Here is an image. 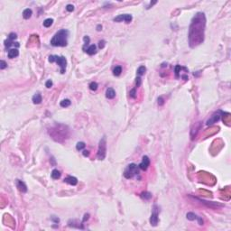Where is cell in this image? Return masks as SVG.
Segmentation results:
<instances>
[{"label": "cell", "mask_w": 231, "mask_h": 231, "mask_svg": "<svg viewBox=\"0 0 231 231\" xmlns=\"http://www.w3.org/2000/svg\"><path fill=\"white\" fill-rule=\"evenodd\" d=\"M129 94H130V97H131L135 98V97H136V89H132L130 90V92H129Z\"/></svg>", "instance_id": "cell-30"}, {"label": "cell", "mask_w": 231, "mask_h": 231, "mask_svg": "<svg viewBox=\"0 0 231 231\" xmlns=\"http://www.w3.org/2000/svg\"><path fill=\"white\" fill-rule=\"evenodd\" d=\"M85 52H86L88 54H89V55H93V54H95V53H97V47H96L95 44H91L87 48Z\"/></svg>", "instance_id": "cell-15"}, {"label": "cell", "mask_w": 231, "mask_h": 231, "mask_svg": "<svg viewBox=\"0 0 231 231\" xmlns=\"http://www.w3.org/2000/svg\"><path fill=\"white\" fill-rule=\"evenodd\" d=\"M181 69H182V67H181L180 65H177L175 67V74L177 78L179 77V72H180V70H181Z\"/></svg>", "instance_id": "cell-32"}, {"label": "cell", "mask_w": 231, "mask_h": 231, "mask_svg": "<svg viewBox=\"0 0 231 231\" xmlns=\"http://www.w3.org/2000/svg\"><path fill=\"white\" fill-rule=\"evenodd\" d=\"M53 19H52V18H47V19H45L44 21H43V26L46 28L50 27L51 25H53Z\"/></svg>", "instance_id": "cell-24"}, {"label": "cell", "mask_w": 231, "mask_h": 231, "mask_svg": "<svg viewBox=\"0 0 231 231\" xmlns=\"http://www.w3.org/2000/svg\"><path fill=\"white\" fill-rule=\"evenodd\" d=\"M122 73V67L121 66H116L113 70V74L114 76H119Z\"/></svg>", "instance_id": "cell-20"}, {"label": "cell", "mask_w": 231, "mask_h": 231, "mask_svg": "<svg viewBox=\"0 0 231 231\" xmlns=\"http://www.w3.org/2000/svg\"><path fill=\"white\" fill-rule=\"evenodd\" d=\"M145 71H146V68H145V66L142 65V66H140V67L137 69V75L139 76V77L140 76H143L145 73Z\"/></svg>", "instance_id": "cell-21"}, {"label": "cell", "mask_w": 231, "mask_h": 231, "mask_svg": "<svg viewBox=\"0 0 231 231\" xmlns=\"http://www.w3.org/2000/svg\"><path fill=\"white\" fill-rule=\"evenodd\" d=\"M64 182H66V183L70 184V185H76V184L78 183V179L76 178V177H73V176H67L66 178L64 179Z\"/></svg>", "instance_id": "cell-10"}, {"label": "cell", "mask_w": 231, "mask_h": 231, "mask_svg": "<svg viewBox=\"0 0 231 231\" xmlns=\"http://www.w3.org/2000/svg\"><path fill=\"white\" fill-rule=\"evenodd\" d=\"M83 40H84L83 51H85V49H86V46H87V45H89V36H85L83 38Z\"/></svg>", "instance_id": "cell-27"}, {"label": "cell", "mask_w": 231, "mask_h": 231, "mask_svg": "<svg viewBox=\"0 0 231 231\" xmlns=\"http://www.w3.org/2000/svg\"><path fill=\"white\" fill-rule=\"evenodd\" d=\"M198 221H199V224L200 225H203V220H202V218H201V217H198Z\"/></svg>", "instance_id": "cell-38"}, {"label": "cell", "mask_w": 231, "mask_h": 231, "mask_svg": "<svg viewBox=\"0 0 231 231\" xmlns=\"http://www.w3.org/2000/svg\"><path fill=\"white\" fill-rule=\"evenodd\" d=\"M82 154H83L85 157H87V156L89 155V151L88 150H83V152H82Z\"/></svg>", "instance_id": "cell-37"}, {"label": "cell", "mask_w": 231, "mask_h": 231, "mask_svg": "<svg viewBox=\"0 0 231 231\" xmlns=\"http://www.w3.org/2000/svg\"><path fill=\"white\" fill-rule=\"evenodd\" d=\"M12 45H15L16 47H19V46H20L19 42H14V41H11V40H9V39H7V40H6V41H5V46H6V49H9V48L11 47Z\"/></svg>", "instance_id": "cell-16"}, {"label": "cell", "mask_w": 231, "mask_h": 231, "mask_svg": "<svg viewBox=\"0 0 231 231\" xmlns=\"http://www.w3.org/2000/svg\"><path fill=\"white\" fill-rule=\"evenodd\" d=\"M104 46H105V41H99V42H98V47H99V49H102V48H104Z\"/></svg>", "instance_id": "cell-36"}, {"label": "cell", "mask_w": 231, "mask_h": 231, "mask_svg": "<svg viewBox=\"0 0 231 231\" xmlns=\"http://www.w3.org/2000/svg\"><path fill=\"white\" fill-rule=\"evenodd\" d=\"M149 165H150V159H149V157H148L147 155L143 156L142 162H141L140 164L138 165L139 169H141V170H143V171H145V170H147V168L149 167Z\"/></svg>", "instance_id": "cell-9"}, {"label": "cell", "mask_w": 231, "mask_h": 231, "mask_svg": "<svg viewBox=\"0 0 231 231\" xmlns=\"http://www.w3.org/2000/svg\"><path fill=\"white\" fill-rule=\"evenodd\" d=\"M18 55H19V51L17 50L16 48H13V49H9L8 50V53H7L8 58H10V59L15 58V57H17Z\"/></svg>", "instance_id": "cell-12"}, {"label": "cell", "mask_w": 231, "mask_h": 231, "mask_svg": "<svg viewBox=\"0 0 231 231\" xmlns=\"http://www.w3.org/2000/svg\"><path fill=\"white\" fill-rule=\"evenodd\" d=\"M68 36H69V31L65 29H61L58 31L54 36L51 40V44L55 47H64L68 44Z\"/></svg>", "instance_id": "cell-2"}, {"label": "cell", "mask_w": 231, "mask_h": 231, "mask_svg": "<svg viewBox=\"0 0 231 231\" xmlns=\"http://www.w3.org/2000/svg\"><path fill=\"white\" fill-rule=\"evenodd\" d=\"M164 104V100H163V98L162 97H158V105L159 106H163Z\"/></svg>", "instance_id": "cell-35"}, {"label": "cell", "mask_w": 231, "mask_h": 231, "mask_svg": "<svg viewBox=\"0 0 231 231\" xmlns=\"http://www.w3.org/2000/svg\"><path fill=\"white\" fill-rule=\"evenodd\" d=\"M140 85H141V78L138 76L136 78V86L138 88V87H140Z\"/></svg>", "instance_id": "cell-34"}, {"label": "cell", "mask_w": 231, "mask_h": 231, "mask_svg": "<svg viewBox=\"0 0 231 231\" xmlns=\"http://www.w3.org/2000/svg\"><path fill=\"white\" fill-rule=\"evenodd\" d=\"M49 61L50 62H56L61 68V73L64 74L66 67H67V60L64 56H57V55H50L49 56Z\"/></svg>", "instance_id": "cell-3"}, {"label": "cell", "mask_w": 231, "mask_h": 231, "mask_svg": "<svg viewBox=\"0 0 231 231\" xmlns=\"http://www.w3.org/2000/svg\"><path fill=\"white\" fill-rule=\"evenodd\" d=\"M205 26H206L205 14L199 12L193 16L189 29V43L191 48L196 47L204 41Z\"/></svg>", "instance_id": "cell-1"}, {"label": "cell", "mask_w": 231, "mask_h": 231, "mask_svg": "<svg viewBox=\"0 0 231 231\" xmlns=\"http://www.w3.org/2000/svg\"><path fill=\"white\" fill-rule=\"evenodd\" d=\"M223 114H224V113H223L221 110H218L217 112L214 113V114L211 116V117L207 121V123H206L207 125H212V124H214V123H217V121L220 119L221 115H223Z\"/></svg>", "instance_id": "cell-7"}, {"label": "cell", "mask_w": 231, "mask_h": 231, "mask_svg": "<svg viewBox=\"0 0 231 231\" xmlns=\"http://www.w3.org/2000/svg\"><path fill=\"white\" fill-rule=\"evenodd\" d=\"M158 212H159L158 207L156 206V205H154V206H153V212H152V215H151V217H150L151 225L153 226V227L157 226V224H158Z\"/></svg>", "instance_id": "cell-6"}, {"label": "cell", "mask_w": 231, "mask_h": 231, "mask_svg": "<svg viewBox=\"0 0 231 231\" xmlns=\"http://www.w3.org/2000/svg\"><path fill=\"white\" fill-rule=\"evenodd\" d=\"M52 219L54 220V222H55V223H59V222H60V219H59V218H57V217H52Z\"/></svg>", "instance_id": "cell-39"}, {"label": "cell", "mask_w": 231, "mask_h": 231, "mask_svg": "<svg viewBox=\"0 0 231 231\" xmlns=\"http://www.w3.org/2000/svg\"><path fill=\"white\" fill-rule=\"evenodd\" d=\"M32 14H33V11H32V9H30V8H26L23 11V17H24L25 19H29V18L32 16Z\"/></svg>", "instance_id": "cell-17"}, {"label": "cell", "mask_w": 231, "mask_h": 231, "mask_svg": "<svg viewBox=\"0 0 231 231\" xmlns=\"http://www.w3.org/2000/svg\"><path fill=\"white\" fill-rule=\"evenodd\" d=\"M45 87L48 88V89L52 88V87H53V81H51V80H48V81H46V83H45Z\"/></svg>", "instance_id": "cell-33"}, {"label": "cell", "mask_w": 231, "mask_h": 231, "mask_svg": "<svg viewBox=\"0 0 231 231\" xmlns=\"http://www.w3.org/2000/svg\"><path fill=\"white\" fill-rule=\"evenodd\" d=\"M186 217H187V218H188L189 220H190V221L197 219L198 218V216L196 214H194L193 212H189V213H187Z\"/></svg>", "instance_id": "cell-23"}, {"label": "cell", "mask_w": 231, "mask_h": 231, "mask_svg": "<svg viewBox=\"0 0 231 231\" xmlns=\"http://www.w3.org/2000/svg\"><path fill=\"white\" fill-rule=\"evenodd\" d=\"M66 10H67L68 12H72L73 10H74V6H73V5H70V4H69V5H67V6H66Z\"/></svg>", "instance_id": "cell-31"}, {"label": "cell", "mask_w": 231, "mask_h": 231, "mask_svg": "<svg viewBox=\"0 0 231 231\" xmlns=\"http://www.w3.org/2000/svg\"><path fill=\"white\" fill-rule=\"evenodd\" d=\"M15 183H16V187L18 188V190H19L21 192L27 191V187H26V185H25V183L24 181H20V180H16Z\"/></svg>", "instance_id": "cell-11"}, {"label": "cell", "mask_w": 231, "mask_h": 231, "mask_svg": "<svg viewBox=\"0 0 231 231\" xmlns=\"http://www.w3.org/2000/svg\"><path fill=\"white\" fill-rule=\"evenodd\" d=\"M89 214H85V216H84L83 220H82V222H84V221H85V220H86V219H88V218H89Z\"/></svg>", "instance_id": "cell-40"}, {"label": "cell", "mask_w": 231, "mask_h": 231, "mask_svg": "<svg viewBox=\"0 0 231 231\" xmlns=\"http://www.w3.org/2000/svg\"><path fill=\"white\" fill-rule=\"evenodd\" d=\"M51 176H52V178H53V180H57V179H59L61 177V173H60V171H58L57 169H54V170H53L52 173H51Z\"/></svg>", "instance_id": "cell-18"}, {"label": "cell", "mask_w": 231, "mask_h": 231, "mask_svg": "<svg viewBox=\"0 0 231 231\" xmlns=\"http://www.w3.org/2000/svg\"><path fill=\"white\" fill-rule=\"evenodd\" d=\"M132 19H133V17H132L131 14H119V15H117V17H115L114 21L115 22H122V21H125L126 24H129V23L132 21Z\"/></svg>", "instance_id": "cell-8"}, {"label": "cell", "mask_w": 231, "mask_h": 231, "mask_svg": "<svg viewBox=\"0 0 231 231\" xmlns=\"http://www.w3.org/2000/svg\"><path fill=\"white\" fill-rule=\"evenodd\" d=\"M107 154V141L106 136H103L99 141L98 150H97V157L98 160H104Z\"/></svg>", "instance_id": "cell-5"}, {"label": "cell", "mask_w": 231, "mask_h": 231, "mask_svg": "<svg viewBox=\"0 0 231 231\" xmlns=\"http://www.w3.org/2000/svg\"><path fill=\"white\" fill-rule=\"evenodd\" d=\"M97 31H100V30H102V25H98L97 26Z\"/></svg>", "instance_id": "cell-41"}, {"label": "cell", "mask_w": 231, "mask_h": 231, "mask_svg": "<svg viewBox=\"0 0 231 231\" xmlns=\"http://www.w3.org/2000/svg\"><path fill=\"white\" fill-rule=\"evenodd\" d=\"M17 38V35L16 34H14V33H10V34H8V39L11 40V41H14Z\"/></svg>", "instance_id": "cell-28"}, {"label": "cell", "mask_w": 231, "mask_h": 231, "mask_svg": "<svg viewBox=\"0 0 231 231\" xmlns=\"http://www.w3.org/2000/svg\"><path fill=\"white\" fill-rule=\"evenodd\" d=\"M70 104H71V102H70V99L66 98V99H63V100H61V103H60V105H61V107H62V108H68V107L70 106Z\"/></svg>", "instance_id": "cell-22"}, {"label": "cell", "mask_w": 231, "mask_h": 231, "mask_svg": "<svg viewBox=\"0 0 231 231\" xmlns=\"http://www.w3.org/2000/svg\"><path fill=\"white\" fill-rule=\"evenodd\" d=\"M33 102H34V104H40L41 102L42 101V95L40 94L39 92H37L36 94L34 95V97H33Z\"/></svg>", "instance_id": "cell-14"}, {"label": "cell", "mask_w": 231, "mask_h": 231, "mask_svg": "<svg viewBox=\"0 0 231 231\" xmlns=\"http://www.w3.org/2000/svg\"><path fill=\"white\" fill-rule=\"evenodd\" d=\"M85 146H86V145H85L84 142H79V143H77V145H76V149L78 151H81L85 148Z\"/></svg>", "instance_id": "cell-25"}, {"label": "cell", "mask_w": 231, "mask_h": 231, "mask_svg": "<svg viewBox=\"0 0 231 231\" xmlns=\"http://www.w3.org/2000/svg\"><path fill=\"white\" fill-rule=\"evenodd\" d=\"M106 97H107V98H109V99H112V98H114V97H116V91H115V90L112 89V88H109V89H107V90H106Z\"/></svg>", "instance_id": "cell-13"}, {"label": "cell", "mask_w": 231, "mask_h": 231, "mask_svg": "<svg viewBox=\"0 0 231 231\" xmlns=\"http://www.w3.org/2000/svg\"><path fill=\"white\" fill-rule=\"evenodd\" d=\"M89 89H91V90H93V91H96L97 89V87H98V85H97V82H95V81H93V82H91V83L89 84Z\"/></svg>", "instance_id": "cell-26"}, {"label": "cell", "mask_w": 231, "mask_h": 231, "mask_svg": "<svg viewBox=\"0 0 231 231\" xmlns=\"http://www.w3.org/2000/svg\"><path fill=\"white\" fill-rule=\"evenodd\" d=\"M141 198L145 200V201H148V200H150L151 198H152V193L148 191H144L141 193Z\"/></svg>", "instance_id": "cell-19"}, {"label": "cell", "mask_w": 231, "mask_h": 231, "mask_svg": "<svg viewBox=\"0 0 231 231\" xmlns=\"http://www.w3.org/2000/svg\"><path fill=\"white\" fill-rule=\"evenodd\" d=\"M6 67H7V63H6L5 61L1 60V61H0V69H1V70H4V69H6Z\"/></svg>", "instance_id": "cell-29"}, {"label": "cell", "mask_w": 231, "mask_h": 231, "mask_svg": "<svg viewBox=\"0 0 231 231\" xmlns=\"http://www.w3.org/2000/svg\"><path fill=\"white\" fill-rule=\"evenodd\" d=\"M139 173V167L136 163H130L127 165L124 171V176L126 179L133 178L135 175H137Z\"/></svg>", "instance_id": "cell-4"}]
</instances>
